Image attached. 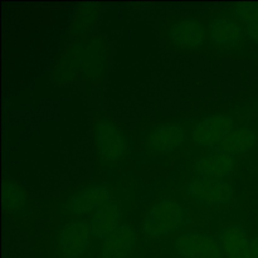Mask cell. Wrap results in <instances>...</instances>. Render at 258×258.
I'll return each instance as SVG.
<instances>
[{
	"instance_id": "11",
	"label": "cell",
	"mask_w": 258,
	"mask_h": 258,
	"mask_svg": "<svg viewBox=\"0 0 258 258\" xmlns=\"http://www.w3.org/2000/svg\"><path fill=\"white\" fill-rule=\"evenodd\" d=\"M236 155L223 151H214V153L206 154L196 160L194 176L226 180L227 178L232 176L236 170Z\"/></svg>"
},
{
	"instance_id": "20",
	"label": "cell",
	"mask_w": 258,
	"mask_h": 258,
	"mask_svg": "<svg viewBox=\"0 0 258 258\" xmlns=\"http://www.w3.org/2000/svg\"><path fill=\"white\" fill-rule=\"evenodd\" d=\"M251 256L252 258H258V237L251 241Z\"/></svg>"
},
{
	"instance_id": "16",
	"label": "cell",
	"mask_w": 258,
	"mask_h": 258,
	"mask_svg": "<svg viewBox=\"0 0 258 258\" xmlns=\"http://www.w3.org/2000/svg\"><path fill=\"white\" fill-rule=\"evenodd\" d=\"M3 202H4L5 212L8 214H13V216L22 213L27 206L24 191L20 189V186L17 183L12 180H7L4 183Z\"/></svg>"
},
{
	"instance_id": "3",
	"label": "cell",
	"mask_w": 258,
	"mask_h": 258,
	"mask_svg": "<svg viewBox=\"0 0 258 258\" xmlns=\"http://www.w3.org/2000/svg\"><path fill=\"white\" fill-rule=\"evenodd\" d=\"M95 144L97 158L103 165L118 163L128 151V138L125 131L115 121L106 117L96 122Z\"/></svg>"
},
{
	"instance_id": "17",
	"label": "cell",
	"mask_w": 258,
	"mask_h": 258,
	"mask_svg": "<svg viewBox=\"0 0 258 258\" xmlns=\"http://www.w3.org/2000/svg\"><path fill=\"white\" fill-rule=\"evenodd\" d=\"M233 18L243 28L258 24V3H238L232 5Z\"/></svg>"
},
{
	"instance_id": "6",
	"label": "cell",
	"mask_w": 258,
	"mask_h": 258,
	"mask_svg": "<svg viewBox=\"0 0 258 258\" xmlns=\"http://www.w3.org/2000/svg\"><path fill=\"white\" fill-rule=\"evenodd\" d=\"M166 38L175 49L181 52H198L209 42L208 28L194 17L174 22L166 30Z\"/></svg>"
},
{
	"instance_id": "12",
	"label": "cell",
	"mask_w": 258,
	"mask_h": 258,
	"mask_svg": "<svg viewBox=\"0 0 258 258\" xmlns=\"http://www.w3.org/2000/svg\"><path fill=\"white\" fill-rule=\"evenodd\" d=\"M138 242L136 232L130 224H121L102 241L100 258H130Z\"/></svg>"
},
{
	"instance_id": "7",
	"label": "cell",
	"mask_w": 258,
	"mask_h": 258,
	"mask_svg": "<svg viewBox=\"0 0 258 258\" xmlns=\"http://www.w3.org/2000/svg\"><path fill=\"white\" fill-rule=\"evenodd\" d=\"M185 193L191 201L203 207H219L231 204L234 189L227 180L194 176L186 184Z\"/></svg>"
},
{
	"instance_id": "19",
	"label": "cell",
	"mask_w": 258,
	"mask_h": 258,
	"mask_svg": "<svg viewBox=\"0 0 258 258\" xmlns=\"http://www.w3.org/2000/svg\"><path fill=\"white\" fill-rule=\"evenodd\" d=\"M244 32H246V37L249 40H253L254 43H258V24L244 28Z\"/></svg>"
},
{
	"instance_id": "18",
	"label": "cell",
	"mask_w": 258,
	"mask_h": 258,
	"mask_svg": "<svg viewBox=\"0 0 258 258\" xmlns=\"http://www.w3.org/2000/svg\"><path fill=\"white\" fill-rule=\"evenodd\" d=\"M98 17V9L95 7L83 8L78 12L75 22L72 24L73 33H83L90 29L96 23V19Z\"/></svg>"
},
{
	"instance_id": "4",
	"label": "cell",
	"mask_w": 258,
	"mask_h": 258,
	"mask_svg": "<svg viewBox=\"0 0 258 258\" xmlns=\"http://www.w3.org/2000/svg\"><path fill=\"white\" fill-rule=\"evenodd\" d=\"M112 199V186L106 183L85 185L72 194L62 208V213L72 219L92 217Z\"/></svg>"
},
{
	"instance_id": "10",
	"label": "cell",
	"mask_w": 258,
	"mask_h": 258,
	"mask_svg": "<svg viewBox=\"0 0 258 258\" xmlns=\"http://www.w3.org/2000/svg\"><path fill=\"white\" fill-rule=\"evenodd\" d=\"M174 248L181 258H226L219 241L198 232L180 234L174 242Z\"/></svg>"
},
{
	"instance_id": "5",
	"label": "cell",
	"mask_w": 258,
	"mask_h": 258,
	"mask_svg": "<svg viewBox=\"0 0 258 258\" xmlns=\"http://www.w3.org/2000/svg\"><path fill=\"white\" fill-rule=\"evenodd\" d=\"M90 222L71 219L60 227L55 237V252L60 258H82L91 244Z\"/></svg>"
},
{
	"instance_id": "9",
	"label": "cell",
	"mask_w": 258,
	"mask_h": 258,
	"mask_svg": "<svg viewBox=\"0 0 258 258\" xmlns=\"http://www.w3.org/2000/svg\"><path fill=\"white\" fill-rule=\"evenodd\" d=\"M209 43L219 50H236L242 47L246 39L243 25L239 24L233 17L216 14L207 23Z\"/></svg>"
},
{
	"instance_id": "13",
	"label": "cell",
	"mask_w": 258,
	"mask_h": 258,
	"mask_svg": "<svg viewBox=\"0 0 258 258\" xmlns=\"http://www.w3.org/2000/svg\"><path fill=\"white\" fill-rule=\"evenodd\" d=\"M123 217V208L116 199H111L97 213L91 217L90 226L92 237L98 241H103L121 226Z\"/></svg>"
},
{
	"instance_id": "15",
	"label": "cell",
	"mask_w": 258,
	"mask_h": 258,
	"mask_svg": "<svg viewBox=\"0 0 258 258\" xmlns=\"http://www.w3.org/2000/svg\"><path fill=\"white\" fill-rule=\"evenodd\" d=\"M258 145V130L253 126L243 125L237 126L223 141L221 145L217 146V150L223 153L244 154L253 150Z\"/></svg>"
},
{
	"instance_id": "14",
	"label": "cell",
	"mask_w": 258,
	"mask_h": 258,
	"mask_svg": "<svg viewBox=\"0 0 258 258\" xmlns=\"http://www.w3.org/2000/svg\"><path fill=\"white\" fill-rule=\"evenodd\" d=\"M218 241L226 258H252L251 239L242 227H227L221 232Z\"/></svg>"
},
{
	"instance_id": "1",
	"label": "cell",
	"mask_w": 258,
	"mask_h": 258,
	"mask_svg": "<svg viewBox=\"0 0 258 258\" xmlns=\"http://www.w3.org/2000/svg\"><path fill=\"white\" fill-rule=\"evenodd\" d=\"M189 223L188 209L174 199H161L146 213L143 233L149 239H164Z\"/></svg>"
},
{
	"instance_id": "8",
	"label": "cell",
	"mask_w": 258,
	"mask_h": 258,
	"mask_svg": "<svg viewBox=\"0 0 258 258\" xmlns=\"http://www.w3.org/2000/svg\"><path fill=\"white\" fill-rule=\"evenodd\" d=\"M236 116L232 113H216L207 116L191 128V139L201 148L216 149L237 127Z\"/></svg>"
},
{
	"instance_id": "2",
	"label": "cell",
	"mask_w": 258,
	"mask_h": 258,
	"mask_svg": "<svg viewBox=\"0 0 258 258\" xmlns=\"http://www.w3.org/2000/svg\"><path fill=\"white\" fill-rule=\"evenodd\" d=\"M185 121H169L153 126L144 134L141 146L148 155L165 156L180 149L191 134Z\"/></svg>"
}]
</instances>
